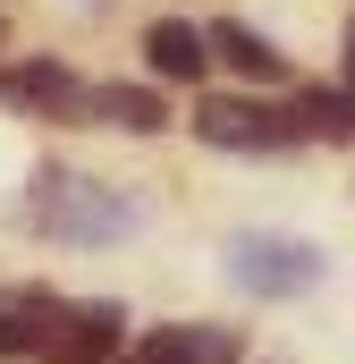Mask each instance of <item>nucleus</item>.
Masks as SVG:
<instances>
[{
    "instance_id": "f257e3e1",
    "label": "nucleus",
    "mask_w": 355,
    "mask_h": 364,
    "mask_svg": "<svg viewBox=\"0 0 355 364\" xmlns=\"http://www.w3.org/2000/svg\"><path fill=\"white\" fill-rule=\"evenodd\" d=\"M26 212H34V229H43L51 246H119V237L136 229V203H127L110 178L60 170V161H51V170H34Z\"/></svg>"
},
{
    "instance_id": "f03ea898",
    "label": "nucleus",
    "mask_w": 355,
    "mask_h": 364,
    "mask_svg": "<svg viewBox=\"0 0 355 364\" xmlns=\"http://www.w3.org/2000/svg\"><path fill=\"white\" fill-rule=\"evenodd\" d=\"M229 279L246 288V296H305V288H322V255L305 246V237H271V229H246V237H229Z\"/></svg>"
},
{
    "instance_id": "7ed1b4c3",
    "label": "nucleus",
    "mask_w": 355,
    "mask_h": 364,
    "mask_svg": "<svg viewBox=\"0 0 355 364\" xmlns=\"http://www.w3.org/2000/svg\"><path fill=\"white\" fill-rule=\"evenodd\" d=\"M186 127H195L212 153H288V144H296V119L271 110V102H246V93H203Z\"/></svg>"
},
{
    "instance_id": "20e7f679",
    "label": "nucleus",
    "mask_w": 355,
    "mask_h": 364,
    "mask_svg": "<svg viewBox=\"0 0 355 364\" xmlns=\"http://www.w3.org/2000/svg\"><path fill=\"white\" fill-rule=\"evenodd\" d=\"M119 339H127V305L77 296V305H60V331H51L43 364H119Z\"/></svg>"
},
{
    "instance_id": "39448f33",
    "label": "nucleus",
    "mask_w": 355,
    "mask_h": 364,
    "mask_svg": "<svg viewBox=\"0 0 355 364\" xmlns=\"http://www.w3.org/2000/svg\"><path fill=\"white\" fill-rule=\"evenodd\" d=\"M119 364H237V331L229 322H161L136 348H119Z\"/></svg>"
},
{
    "instance_id": "423d86ee",
    "label": "nucleus",
    "mask_w": 355,
    "mask_h": 364,
    "mask_svg": "<svg viewBox=\"0 0 355 364\" xmlns=\"http://www.w3.org/2000/svg\"><path fill=\"white\" fill-rule=\"evenodd\" d=\"M60 331V296L51 288H0V364L9 356H43Z\"/></svg>"
},
{
    "instance_id": "0eeeda50",
    "label": "nucleus",
    "mask_w": 355,
    "mask_h": 364,
    "mask_svg": "<svg viewBox=\"0 0 355 364\" xmlns=\"http://www.w3.org/2000/svg\"><path fill=\"white\" fill-rule=\"evenodd\" d=\"M203 43H212V60H220V68H237L246 85H279V77H288V51H279L271 34H254L246 17H220V26H203Z\"/></svg>"
},
{
    "instance_id": "6e6552de",
    "label": "nucleus",
    "mask_w": 355,
    "mask_h": 364,
    "mask_svg": "<svg viewBox=\"0 0 355 364\" xmlns=\"http://www.w3.org/2000/svg\"><path fill=\"white\" fill-rule=\"evenodd\" d=\"M144 60H153V77H170V85H203L212 43H203V26H186V17H153V26H144Z\"/></svg>"
},
{
    "instance_id": "1a4fd4ad",
    "label": "nucleus",
    "mask_w": 355,
    "mask_h": 364,
    "mask_svg": "<svg viewBox=\"0 0 355 364\" xmlns=\"http://www.w3.org/2000/svg\"><path fill=\"white\" fill-rule=\"evenodd\" d=\"M0 93L26 102V110H51V119H85V85H77L60 60H26V68H9Z\"/></svg>"
},
{
    "instance_id": "9d476101",
    "label": "nucleus",
    "mask_w": 355,
    "mask_h": 364,
    "mask_svg": "<svg viewBox=\"0 0 355 364\" xmlns=\"http://www.w3.org/2000/svg\"><path fill=\"white\" fill-rule=\"evenodd\" d=\"M296 119V144H355V93L347 85H305L288 102Z\"/></svg>"
},
{
    "instance_id": "9b49d317",
    "label": "nucleus",
    "mask_w": 355,
    "mask_h": 364,
    "mask_svg": "<svg viewBox=\"0 0 355 364\" xmlns=\"http://www.w3.org/2000/svg\"><path fill=\"white\" fill-rule=\"evenodd\" d=\"M85 119L93 127H127V136H161L170 127L153 85H85Z\"/></svg>"
}]
</instances>
